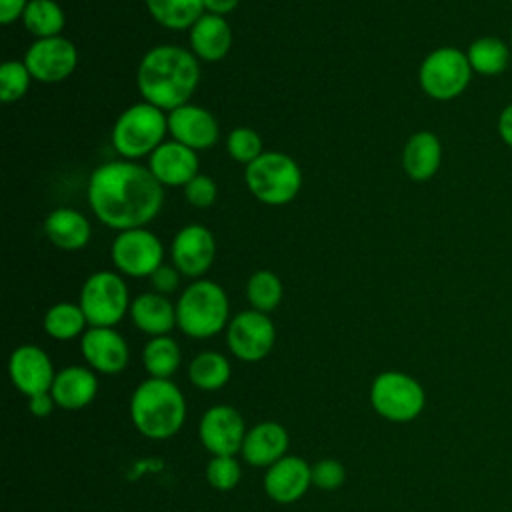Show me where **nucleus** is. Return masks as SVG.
<instances>
[{
    "label": "nucleus",
    "instance_id": "nucleus-1",
    "mask_svg": "<svg viewBox=\"0 0 512 512\" xmlns=\"http://www.w3.org/2000/svg\"><path fill=\"white\" fill-rule=\"evenodd\" d=\"M86 200L94 216L112 230L146 228L162 210L164 186L148 166L120 158L92 170Z\"/></svg>",
    "mask_w": 512,
    "mask_h": 512
},
{
    "label": "nucleus",
    "instance_id": "nucleus-2",
    "mask_svg": "<svg viewBox=\"0 0 512 512\" xmlns=\"http://www.w3.org/2000/svg\"><path fill=\"white\" fill-rule=\"evenodd\" d=\"M200 84V64L192 50L176 44L150 48L136 68V88L144 102L172 112L190 102Z\"/></svg>",
    "mask_w": 512,
    "mask_h": 512
},
{
    "label": "nucleus",
    "instance_id": "nucleus-3",
    "mask_svg": "<svg viewBox=\"0 0 512 512\" xmlns=\"http://www.w3.org/2000/svg\"><path fill=\"white\" fill-rule=\"evenodd\" d=\"M130 418L150 440L172 438L186 420L184 394L170 378H148L132 392Z\"/></svg>",
    "mask_w": 512,
    "mask_h": 512
},
{
    "label": "nucleus",
    "instance_id": "nucleus-4",
    "mask_svg": "<svg viewBox=\"0 0 512 512\" xmlns=\"http://www.w3.org/2000/svg\"><path fill=\"white\" fill-rule=\"evenodd\" d=\"M230 304L224 288L214 280L190 282L176 302V326L190 338H212L230 322Z\"/></svg>",
    "mask_w": 512,
    "mask_h": 512
},
{
    "label": "nucleus",
    "instance_id": "nucleus-5",
    "mask_svg": "<svg viewBox=\"0 0 512 512\" xmlns=\"http://www.w3.org/2000/svg\"><path fill=\"white\" fill-rule=\"evenodd\" d=\"M168 134V114L148 102L128 106L112 126V146L122 160L150 156Z\"/></svg>",
    "mask_w": 512,
    "mask_h": 512
},
{
    "label": "nucleus",
    "instance_id": "nucleus-6",
    "mask_svg": "<svg viewBox=\"0 0 512 512\" xmlns=\"http://www.w3.org/2000/svg\"><path fill=\"white\" fill-rule=\"evenodd\" d=\"M250 194L268 206L292 202L302 188V170L294 158L278 150H264L244 168Z\"/></svg>",
    "mask_w": 512,
    "mask_h": 512
},
{
    "label": "nucleus",
    "instance_id": "nucleus-7",
    "mask_svg": "<svg viewBox=\"0 0 512 512\" xmlns=\"http://www.w3.org/2000/svg\"><path fill=\"white\" fill-rule=\"evenodd\" d=\"M78 304L88 326L114 328L130 312L132 300L128 284L118 272L98 270L84 280Z\"/></svg>",
    "mask_w": 512,
    "mask_h": 512
},
{
    "label": "nucleus",
    "instance_id": "nucleus-8",
    "mask_svg": "<svg viewBox=\"0 0 512 512\" xmlns=\"http://www.w3.org/2000/svg\"><path fill=\"white\" fill-rule=\"evenodd\" d=\"M370 404L384 420L402 424L422 414L426 406V392L410 374L386 370L370 384Z\"/></svg>",
    "mask_w": 512,
    "mask_h": 512
},
{
    "label": "nucleus",
    "instance_id": "nucleus-9",
    "mask_svg": "<svg viewBox=\"0 0 512 512\" xmlns=\"http://www.w3.org/2000/svg\"><path fill=\"white\" fill-rule=\"evenodd\" d=\"M472 80V66L466 52L454 46H440L426 54L418 70V82L424 94L434 100H452L460 96Z\"/></svg>",
    "mask_w": 512,
    "mask_h": 512
},
{
    "label": "nucleus",
    "instance_id": "nucleus-10",
    "mask_svg": "<svg viewBox=\"0 0 512 512\" xmlns=\"http://www.w3.org/2000/svg\"><path fill=\"white\" fill-rule=\"evenodd\" d=\"M110 258L114 268L124 276H152L164 264V244L148 228L122 230L112 240Z\"/></svg>",
    "mask_w": 512,
    "mask_h": 512
},
{
    "label": "nucleus",
    "instance_id": "nucleus-11",
    "mask_svg": "<svg viewBox=\"0 0 512 512\" xmlns=\"http://www.w3.org/2000/svg\"><path fill=\"white\" fill-rule=\"evenodd\" d=\"M276 342V328L268 314L254 308L238 312L226 326V344L242 362L266 358Z\"/></svg>",
    "mask_w": 512,
    "mask_h": 512
},
{
    "label": "nucleus",
    "instance_id": "nucleus-12",
    "mask_svg": "<svg viewBox=\"0 0 512 512\" xmlns=\"http://www.w3.org/2000/svg\"><path fill=\"white\" fill-rule=\"evenodd\" d=\"M30 76L44 84H56L72 76L78 66V48L64 36L34 40L22 60Z\"/></svg>",
    "mask_w": 512,
    "mask_h": 512
},
{
    "label": "nucleus",
    "instance_id": "nucleus-13",
    "mask_svg": "<svg viewBox=\"0 0 512 512\" xmlns=\"http://www.w3.org/2000/svg\"><path fill=\"white\" fill-rule=\"evenodd\" d=\"M216 256L214 234L204 224H186L170 242V258L182 276L202 278Z\"/></svg>",
    "mask_w": 512,
    "mask_h": 512
},
{
    "label": "nucleus",
    "instance_id": "nucleus-14",
    "mask_svg": "<svg viewBox=\"0 0 512 512\" xmlns=\"http://www.w3.org/2000/svg\"><path fill=\"white\" fill-rule=\"evenodd\" d=\"M198 436L212 456H236L246 436L244 418L232 406H212L200 418Z\"/></svg>",
    "mask_w": 512,
    "mask_h": 512
},
{
    "label": "nucleus",
    "instance_id": "nucleus-15",
    "mask_svg": "<svg viewBox=\"0 0 512 512\" xmlns=\"http://www.w3.org/2000/svg\"><path fill=\"white\" fill-rule=\"evenodd\" d=\"M8 374L16 390L28 398L50 392L56 378L50 356L34 344H22L10 354Z\"/></svg>",
    "mask_w": 512,
    "mask_h": 512
},
{
    "label": "nucleus",
    "instance_id": "nucleus-16",
    "mask_svg": "<svg viewBox=\"0 0 512 512\" xmlns=\"http://www.w3.org/2000/svg\"><path fill=\"white\" fill-rule=\"evenodd\" d=\"M80 350L86 364L100 374H120L130 360L124 336L106 326H90L80 336Z\"/></svg>",
    "mask_w": 512,
    "mask_h": 512
},
{
    "label": "nucleus",
    "instance_id": "nucleus-17",
    "mask_svg": "<svg viewBox=\"0 0 512 512\" xmlns=\"http://www.w3.org/2000/svg\"><path fill=\"white\" fill-rule=\"evenodd\" d=\"M168 134L172 140L198 152L208 150L218 142L220 126L212 112L188 102L168 112Z\"/></svg>",
    "mask_w": 512,
    "mask_h": 512
},
{
    "label": "nucleus",
    "instance_id": "nucleus-18",
    "mask_svg": "<svg viewBox=\"0 0 512 512\" xmlns=\"http://www.w3.org/2000/svg\"><path fill=\"white\" fill-rule=\"evenodd\" d=\"M200 160L196 150L176 142L164 140L150 156H148V170L152 176L164 186H186L194 176H198Z\"/></svg>",
    "mask_w": 512,
    "mask_h": 512
},
{
    "label": "nucleus",
    "instance_id": "nucleus-19",
    "mask_svg": "<svg viewBox=\"0 0 512 512\" xmlns=\"http://www.w3.org/2000/svg\"><path fill=\"white\" fill-rule=\"evenodd\" d=\"M312 486V466L300 456L286 454L266 468L264 490L270 500L278 504H292L300 500Z\"/></svg>",
    "mask_w": 512,
    "mask_h": 512
},
{
    "label": "nucleus",
    "instance_id": "nucleus-20",
    "mask_svg": "<svg viewBox=\"0 0 512 512\" xmlns=\"http://www.w3.org/2000/svg\"><path fill=\"white\" fill-rule=\"evenodd\" d=\"M290 438L282 424L278 422H260L246 430L240 454L246 464L268 468L286 456Z\"/></svg>",
    "mask_w": 512,
    "mask_h": 512
},
{
    "label": "nucleus",
    "instance_id": "nucleus-21",
    "mask_svg": "<svg viewBox=\"0 0 512 512\" xmlns=\"http://www.w3.org/2000/svg\"><path fill=\"white\" fill-rule=\"evenodd\" d=\"M190 50L198 60L220 62L232 48V30L224 16L204 12L188 30Z\"/></svg>",
    "mask_w": 512,
    "mask_h": 512
},
{
    "label": "nucleus",
    "instance_id": "nucleus-22",
    "mask_svg": "<svg viewBox=\"0 0 512 512\" xmlns=\"http://www.w3.org/2000/svg\"><path fill=\"white\" fill-rule=\"evenodd\" d=\"M44 234L56 248L64 252H78L90 242L92 226L82 212L62 206L44 218Z\"/></svg>",
    "mask_w": 512,
    "mask_h": 512
},
{
    "label": "nucleus",
    "instance_id": "nucleus-23",
    "mask_svg": "<svg viewBox=\"0 0 512 512\" xmlns=\"http://www.w3.org/2000/svg\"><path fill=\"white\" fill-rule=\"evenodd\" d=\"M98 392V378L92 368L66 366L56 372L50 394L56 406L64 410H80L88 406Z\"/></svg>",
    "mask_w": 512,
    "mask_h": 512
},
{
    "label": "nucleus",
    "instance_id": "nucleus-24",
    "mask_svg": "<svg viewBox=\"0 0 512 512\" xmlns=\"http://www.w3.org/2000/svg\"><path fill=\"white\" fill-rule=\"evenodd\" d=\"M442 162V144L430 130L414 132L402 150V168L416 182L430 180Z\"/></svg>",
    "mask_w": 512,
    "mask_h": 512
},
{
    "label": "nucleus",
    "instance_id": "nucleus-25",
    "mask_svg": "<svg viewBox=\"0 0 512 512\" xmlns=\"http://www.w3.org/2000/svg\"><path fill=\"white\" fill-rule=\"evenodd\" d=\"M134 326L150 336H166L176 326V306L158 292L138 294L130 304Z\"/></svg>",
    "mask_w": 512,
    "mask_h": 512
},
{
    "label": "nucleus",
    "instance_id": "nucleus-26",
    "mask_svg": "<svg viewBox=\"0 0 512 512\" xmlns=\"http://www.w3.org/2000/svg\"><path fill=\"white\" fill-rule=\"evenodd\" d=\"M472 72L480 76H498L502 74L512 56V48L498 36H480L466 50Z\"/></svg>",
    "mask_w": 512,
    "mask_h": 512
},
{
    "label": "nucleus",
    "instance_id": "nucleus-27",
    "mask_svg": "<svg viewBox=\"0 0 512 512\" xmlns=\"http://www.w3.org/2000/svg\"><path fill=\"white\" fill-rule=\"evenodd\" d=\"M154 22L168 30H190L204 14L202 0H144Z\"/></svg>",
    "mask_w": 512,
    "mask_h": 512
},
{
    "label": "nucleus",
    "instance_id": "nucleus-28",
    "mask_svg": "<svg viewBox=\"0 0 512 512\" xmlns=\"http://www.w3.org/2000/svg\"><path fill=\"white\" fill-rule=\"evenodd\" d=\"M232 374L230 362L224 354L214 352V350H206L200 352L192 358V362L188 364V378L190 382L206 392H214L220 390L228 384Z\"/></svg>",
    "mask_w": 512,
    "mask_h": 512
},
{
    "label": "nucleus",
    "instance_id": "nucleus-29",
    "mask_svg": "<svg viewBox=\"0 0 512 512\" xmlns=\"http://www.w3.org/2000/svg\"><path fill=\"white\" fill-rule=\"evenodd\" d=\"M22 24L36 40L62 36L60 32L64 30L66 14L56 0H30L24 10Z\"/></svg>",
    "mask_w": 512,
    "mask_h": 512
},
{
    "label": "nucleus",
    "instance_id": "nucleus-30",
    "mask_svg": "<svg viewBox=\"0 0 512 512\" xmlns=\"http://www.w3.org/2000/svg\"><path fill=\"white\" fill-rule=\"evenodd\" d=\"M44 332L54 340H74L82 336L88 328V320L74 302H58L50 306L44 314Z\"/></svg>",
    "mask_w": 512,
    "mask_h": 512
},
{
    "label": "nucleus",
    "instance_id": "nucleus-31",
    "mask_svg": "<svg viewBox=\"0 0 512 512\" xmlns=\"http://www.w3.org/2000/svg\"><path fill=\"white\" fill-rule=\"evenodd\" d=\"M180 346L174 338L152 336L142 348V362L150 378H170L180 366Z\"/></svg>",
    "mask_w": 512,
    "mask_h": 512
},
{
    "label": "nucleus",
    "instance_id": "nucleus-32",
    "mask_svg": "<svg viewBox=\"0 0 512 512\" xmlns=\"http://www.w3.org/2000/svg\"><path fill=\"white\" fill-rule=\"evenodd\" d=\"M284 296L282 280L272 270H256L246 282V298L258 312H272Z\"/></svg>",
    "mask_w": 512,
    "mask_h": 512
},
{
    "label": "nucleus",
    "instance_id": "nucleus-33",
    "mask_svg": "<svg viewBox=\"0 0 512 512\" xmlns=\"http://www.w3.org/2000/svg\"><path fill=\"white\" fill-rule=\"evenodd\" d=\"M34 78L30 76L28 68L20 60H6L0 66V98L4 104L18 102L26 96L30 82Z\"/></svg>",
    "mask_w": 512,
    "mask_h": 512
},
{
    "label": "nucleus",
    "instance_id": "nucleus-34",
    "mask_svg": "<svg viewBox=\"0 0 512 512\" xmlns=\"http://www.w3.org/2000/svg\"><path fill=\"white\" fill-rule=\"evenodd\" d=\"M226 150L232 160L248 166L254 162L262 152V138L254 128L248 126H236L226 136Z\"/></svg>",
    "mask_w": 512,
    "mask_h": 512
},
{
    "label": "nucleus",
    "instance_id": "nucleus-35",
    "mask_svg": "<svg viewBox=\"0 0 512 512\" xmlns=\"http://www.w3.org/2000/svg\"><path fill=\"white\" fill-rule=\"evenodd\" d=\"M242 476L240 462L234 456H212L206 466V480L216 490H232L238 486Z\"/></svg>",
    "mask_w": 512,
    "mask_h": 512
},
{
    "label": "nucleus",
    "instance_id": "nucleus-36",
    "mask_svg": "<svg viewBox=\"0 0 512 512\" xmlns=\"http://www.w3.org/2000/svg\"><path fill=\"white\" fill-rule=\"evenodd\" d=\"M344 480H346V470L334 458L318 460L312 466V486L320 490H336L344 484Z\"/></svg>",
    "mask_w": 512,
    "mask_h": 512
},
{
    "label": "nucleus",
    "instance_id": "nucleus-37",
    "mask_svg": "<svg viewBox=\"0 0 512 512\" xmlns=\"http://www.w3.org/2000/svg\"><path fill=\"white\" fill-rule=\"evenodd\" d=\"M184 196L194 208H208L218 198V186L210 176L198 174L184 186Z\"/></svg>",
    "mask_w": 512,
    "mask_h": 512
},
{
    "label": "nucleus",
    "instance_id": "nucleus-38",
    "mask_svg": "<svg viewBox=\"0 0 512 512\" xmlns=\"http://www.w3.org/2000/svg\"><path fill=\"white\" fill-rule=\"evenodd\" d=\"M180 276H182V274L178 272V268H176L174 264H162V266L150 276V282H152L154 292L168 296V294L176 292V288L180 286Z\"/></svg>",
    "mask_w": 512,
    "mask_h": 512
},
{
    "label": "nucleus",
    "instance_id": "nucleus-39",
    "mask_svg": "<svg viewBox=\"0 0 512 512\" xmlns=\"http://www.w3.org/2000/svg\"><path fill=\"white\" fill-rule=\"evenodd\" d=\"M30 0H0V22L4 26L16 22L18 18L22 20L24 10Z\"/></svg>",
    "mask_w": 512,
    "mask_h": 512
},
{
    "label": "nucleus",
    "instance_id": "nucleus-40",
    "mask_svg": "<svg viewBox=\"0 0 512 512\" xmlns=\"http://www.w3.org/2000/svg\"><path fill=\"white\" fill-rule=\"evenodd\" d=\"M54 406H56V402H54V398H52L50 392L36 394V396H32V398H28V408H30V412H32L34 416H38V418L48 416V414L54 410Z\"/></svg>",
    "mask_w": 512,
    "mask_h": 512
},
{
    "label": "nucleus",
    "instance_id": "nucleus-41",
    "mask_svg": "<svg viewBox=\"0 0 512 512\" xmlns=\"http://www.w3.org/2000/svg\"><path fill=\"white\" fill-rule=\"evenodd\" d=\"M498 134L502 142L512 148V102L506 104L498 116Z\"/></svg>",
    "mask_w": 512,
    "mask_h": 512
},
{
    "label": "nucleus",
    "instance_id": "nucleus-42",
    "mask_svg": "<svg viewBox=\"0 0 512 512\" xmlns=\"http://www.w3.org/2000/svg\"><path fill=\"white\" fill-rule=\"evenodd\" d=\"M204 2V12L208 14H216V16H228L230 12H234L240 4V0H202Z\"/></svg>",
    "mask_w": 512,
    "mask_h": 512
},
{
    "label": "nucleus",
    "instance_id": "nucleus-43",
    "mask_svg": "<svg viewBox=\"0 0 512 512\" xmlns=\"http://www.w3.org/2000/svg\"><path fill=\"white\" fill-rule=\"evenodd\" d=\"M510 48H512V36H510Z\"/></svg>",
    "mask_w": 512,
    "mask_h": 512
}]
</instances>
